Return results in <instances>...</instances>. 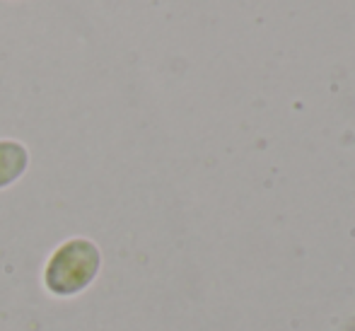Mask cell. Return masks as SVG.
<instances>
[{
    "label": "cell",
    "mask_w": 355,
    "mask_h": 331,
    "mask_svg": "<svg viewBox=\"0 0 355 331\" xmlns=\"http://www.w3.org/2000/svg\"><path fill=\"white\" fill-rule=\"evenodd\" d=\"M99 269H102V252L97 244L87 237H73L63 242L46 262L44 285L58 298H73L94 283Z\"/></svg>",
    "instance_id": "6da1fadb"
},
{
    "label": "cell",
    "mask_w": 355,
    "mask_h": 331,
    "mask_svg": "<svg viewBox=\"0 0 355 331\" xmlns=\"http://www.w3.org/2000/svg\"><path fill=\"white\" fill-rule=\"evenodd\" d=\"M29 164L27 148L17 140H0V189L10 187L24 174Z\"/></svg>",
    "instance_id": "7a4b0ae2"
}]
</instances>
